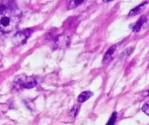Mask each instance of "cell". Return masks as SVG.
<instances>
[{
	"instance_id": "13",
	"label": "cell",
	"mask_w": 149,
	"mask_h": 125,
	"mask_svg": "<svg viewBox=\"0 0 149 125\" xmlns=\"http://www.w3.org/2000/svg\"><path fill=\"white\" fill-rule=\"evenodd\" d=\"M142 111L146 115L149 116V101H148L147 103H145V104L142 106Z\"/></svg>"
},
{
	"instance_id": "4",
	"label": "cell",
	"mask_w": 149,
	"mask_h": 125,
	"mask_svg": "<svg viewBox=\"0 0 149 125\" xmlns=\"http://www.w3.org/2000/svg\"><path fill=\"white\" fill-rule=\"evenodd\" d=\"M149 25V13L147 16L141 17L133 26L134 32H139L142 28H147Z\"/></svg>"
},
{
	"instance_id": "6",
	"label": "cell",
	"mask_w": 149,
	"mask_h": 125,
	"mask_svg": "<svg viewBox=\"0 0 149 125\" xmlns=\"http://www.w3.org/2000/svg\"><path fill=\"white\" fill-rule=\"evenodd\" d=\"M70 44V39L67 36H59L56 40V44L58 48H65L67 47Z\"/></svg>"
},
{
	"instance_id": "5",
	"label": "cell",
	"mask_w": 149,
	"mask_h": 125,
	"mask_svg": "<svg viewBox=\"0 0 149 125\" xmlns=\"http://www.w3.org/2000/svg\"><path fill=\"white\" fill-rule=\"evenodd\" d=\"M116 48L117 46L116 45H113L112 47H110L108 49V50L106 52V54L104 55V58H103V64H107L108 62H110L113 57H114V53L116 51Z\"/></svg>"
},
{
	"instance_id": "3",
	"label": "cell",
	"mask_w": 149,
	"mask_h": 125,
	"mask_svg": "<svg viewBox=\"0 0 149 125\" xmlns=\"http://www.w3.org/2000/svg\"><path fill=\"white\" fill-rule=\"evenodd\" d=\"M32 30H22V31H18L17 32L14 37H12V42H13V44L17 46V45H20V44H23L26 42L27 38L30 37V35L31 34Z\"/></svg>"
},
{
	"instance_id": "7",
	"label": "cell",
	"mask_w": 149,
	"mask_h": 125,
	"mask_svg": "<svg viewBox=\"0 0 149 125\" xmlns=\"http://www.w3.org/2000/svg\"><path fill=\"white\" fill-rule=\"evenodd\" d=\"M147 4H148V2H144L143 3H141V4L138 5L137 7L132 9V10H130L128 16H129V17H133V16H136V15H138V14H141V12H143V11L145 10Z\"/></svg>"
},
{
	"instance_id": "8",
	"label": "cell",
	"mask_w": 149,
	"mask_h": 125,
	"mask_svg": "<svg viewBox=\"0 0 149 125\" xmlns=\"http://www.w3.org/2000/svg\"><path fill=\"white\" fill-rule=\"evenodd\" d=\"M93 95V94L92 91H89V90L84 91V92H82V93L78 97V102H79V103H84V102L87 101L90 97H92Z\"/></svg>"
},
{
	"instance_id": "1",
	"label": "cell",
	"mask_w": 149,
	"mask_h": 125,
	"mask_svg": "<svg viewBox=\"0 0 149 125\" xmlns=\"http://www.w3.org/2000/svg\"><path fill=\"white\" fill-rule=\"evenodd\" d=\"M21 13L6 5H0V31L8 33L13 30L19 23Z\"/></svg>"
},
{
	"instance_id": "10",
	"label": "cell",
	"mask_w": 149,
	"mask_h": 125,
	"mask_svg": "<svg viewBox=\"0 0 149 125\" xmlns=\"http://www.w3.org/2000/svg\"><path fill=\"white\" fill-rule=\"evenodd\" d=\"M79 110V106H77V105L74 106V107L71 110V111H70V117H72V118H75L76 116L78 115Z\"/></svg>"
},
{
	"instance_id": "11",
	"label": "cell",
	"mask_w": 149,
	"mask_h": 125,
	"mask_svg": "<svg viewBox=\"0 0 149 125\" xmlns=\"http://www.w3.org/2000/svg\"><path fill=\"white\" fill-rule=\"evenodd\" d=\"M134 50V48H128V49H127L120 56V58H122V59H125V58H127L131 53H132V51Z\"/></svg>"
},
{
	"instance_id": "14",
	"label": "cell",
	"mask_w": 149,
	"mask_h": 125,
	"mask_svg": "<svg viewBox=\"0 0 149 125\" xmlns=\"http://www.w3.org/2000/svg\"><path fill=\"white\" fill-rule=\"evenodd\" d=\"M104 2H106V3H107V2H111V1H113V0H103Z\"/></svg>"
},
{
	"instance_id": "12",
	"label": "cell",
	"mask_w": 149,
	"mask_h": 125,
	"mask_svg": "<svg viewBox=\"0 0 149 125\" xmlns=\"http://www.w3.org/2000/svg\"><path fill=\"white\" fill-rule=\"evenodd\" d=\"M116 119H117V113H116V112H113V113L112 114V116H111L110 120H109L108 123H107V125H115Z\"/></svg>"
},
{
	"instance_id": "2",
	"label": "cell",
	"mask_w": 149,
	"mask_h": 125,
	"mask_svg": "<svg viewBox=\"0 0 149 125\" xmlns=\"http://www.w3.org/2000/svg\"><path fill=\"white\" fill-rule=\"evenodd\" d=\"M15 84L17 85L19 88L31 89L37 85V81L35 80V78L31 77H24V76L21 77L20 76L16 79Z\"/></svg>"
},
{
	"instance_id": "9",
	"label": "cell",
	"mask_w": 149,
	"mask_h": 125,
	"mask_svg": "<svg viewBox=\"0 0 149 125\" xmlns=\"http://www.w3.org/2000/svg\"><path fill=\"white\" fill-rule=\"evenodd\" d=\"M86 0H68L67 2V6L68 9H73L76 8L78 6H79L80 4H82L83 3H85Z\"/></svg>"
}]
</instances>
